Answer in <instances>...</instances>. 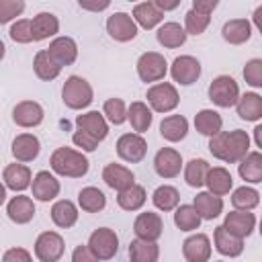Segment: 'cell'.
<instances>
[{"instance_id":"cell-1","label":"cell","mask_w":262,"mask_h":262,"mask_svg":"<svg viewBox=\"0 0 262 262\" xmlns=\"http://www.w3.org/2000/svg\"><path fill=\"white\" fill-rule=\"evenodd\" d=\"M209 151L225 164H237L250 151V135L244 129L219 131L209 139Z\"/></svg>"},{"instance_id":"cell-2","label":"cell","mask_w":262,"mask_h":262,"mask_svg":"<svg viewBox=\"0 0 262 262\" xmlns=\"http://www.w3.org/2000/svg\"><path fill=\"white\" fill-rule=\"evenodd\" d=\"M49 166L59 176H66V178H82V176L88 174L90 162H88V158L82 151L63 145V147H57L51 154Z\"/></svg>"},{"instance_id":"cell-3","label":"cell","mask_w":262,"mask_h":262,"mask_svg":"<svg viewBox=\"0 0 262 262\" xmlns=\"http://www.w3.org/2000/svg\"><path fill=\"white\" fill-rule=\"evenodd\" d=\"M61 100L68 108L82 111V108L90 106V102L94 100V90H92L90 82L84 80L82 76H70V78H66V82L61 86Z\"/></svg>"},{"instance_id":"cell-4","label":"cell","mask_w":262,"mask_h":262,"mask_svg":"<svg viewBox=\"0 0 262 262\" xmlns=\"http://www.w3.org/2000/svg\"><path fill=\"white\" fill-rule=\"evenodd\" d=\"M145 98H147V104L151 108V113H172L178 102H180V94L176 90L174 84L170 82H156L147 88L145 92Z\"/></svg>"},{"instance_id":"cell-5","label":"cell","mask_w":262,"mask_h":262,"mask_svg":"<svg viewBox=\"0 0 262 262\" xmlns=\"http://www.w3.org/2000/svg\"><path fill=\"white\" fill-rule=\"evenodd\" d=\"M209 100L219 106V108H229V106H235L237 98H239V86L237 82L231 78V76H217L213 78V82L209 84Z\"/></svg>"},{"instance_id":"cell-6","label":"cell","mask_w":262,"mask_h":262,"mask_svg":"<svg viewBox=\"0 0 262 262\" xmlns=\"http://www.w3.org/2000/svg\"><path fill=\"white\" fill-rule=\"evenodd\" d=\"M90 252L102 262V260H111L115 258V254L119 252V235L115 233V229L111 227H98L90 233L88 244Z\"/></svg>"},{"instance_id":"cell-7","label":"cell","mask_w":262,"mask_h":262,"mask_svg":"<svg viewBox=\"0 0 262 262\" xmlns=\"http://www.w3.org/2000/svg\"><path fill=\"white\" fill-rule=\"evenodd\" d=\"M33 252L39 262H57L66 252V242L57 231H43L37 235Z\"/></svg>"},{"instance_id":"cell-8","label":"cell","mask_w":262,"mask_h":262,"mask_svg":"<svg viewBox=\"0 0 262 262\" xmlns=\"http://www.w3.org/2000/svg\"><path fill=\"white\" fill-rule=\"evenodd\" d=\"M168 74V61L158 51H145L137 59V76L141 82H160Z\"/></svg>"},{"instance_id":"cell-9","label":"cell","mask_w":262,"mask_h":262,"mask_svg":"<svg viewBox=\"0 0 262 262\" xmlns=\"http://www.w3.org/2000/svg\"><path fill=\"white\" fill-rule=\"evenodd\" d=\"M115 147L117 156L127 164H139L147 154V141L139 133H123Z\"/></svg>"},{"instance_id":"cell-10","label":"cell","mask_w":262,"mask_h":262,"mask_svg":"<svg viewBox=\"0 0 262 262\" xmlns=\"http://www.w3.org/2000/svg\"><path fill=\"white\" fill-rule=\"evenodd\" d=\"M201 61L192 55H178L170 66V76L180 86H190L201 78Z\"/></svg>"},{"instance_id":"cell-11","label":"cell","mask_w":262,"mask_h":262,"mask_svg":"<svg viewBox=\"0 0 262 262\" xmlns=\"http://www.w3.org/2000/svg\"><path fill=\"white\" fill-rule=\"evenodd\" d=\"M106 33H108L111 39H115L119 43H127V41H133L137 37L139 27L131 18V14H127V12H113L106 18Z\"/></svg>"},{"instance_id":"cell-12","label":"cell","mask_w":262,"mask_h":262,"mask_svg":"<svg viewBox=\"0 0 262 262\" xmlns=\"http://www.w3.org/2000/svg\"><path fill=\"white\" fill-rule=\"evenodd\" d=\"M133 231H135L137 239L158 242L162 237V231H164V221H162L160 213H156V211H143V213H139L135 217Z\"/></svg>"},{"instance_id":"cell-13","label":"cell","mask_w":262,"mask_h":262,"mask_svg":"<svg viewBox=\"0 0 262 262\" xmlns=\"http://www.w3.org/2000/svg\"><path fill=\"white\" fill-rule=\"evenodd\" d=\"M43 119H45V111L37 100H20L12 108V121H14V125H18L23 129L39 127L43 123Z\"/></svg>"},{"instance_id":"cell-14","label":"cell","mask_w":262,"mask_h":262,"mask_svg":"<svg viewBox=\"0 0 262 262\" xmlns=\"http://www.w3.org/2000/svg\"><path fill=\"white\" fill-rule=\"evenodd\" d=\"M182 156L174 147H162L154 156V170L160 178H176L182 170Z\"/></svg>"},{"instance_id":"cell-15","label":"cell","mask_w":262,"mask_h":262,"mask_svg":"<svg viewBox=\"0 0 262 262\" xmlns=\"http://www.w3.org/2000/svg\"><path fill=\"white\" fill-rule=\"evenodd\" d=\"M223 227H225L231 235H235V237H239V239H246V237L252 235L254 229H256V215L250 213V211H235V209H233V211H229V213L225 215Z\"/></svg>"},{"instance_id":"cell-16","label":"cell","mask_w":262,"mask_h":262,"mask_svg":"<svg viewBox=\"0 0 262 262\" xmlns=\"http://www.w3.org/2000/svg\"><path fill=\"white\" fill-rule=\"evenodd\" d=\"M31 190H33V199H37L41 203H49L59 194L61 186H59V180L49 170H41L33 176Z\"/></svg>"},{"instance_id":"cell-17","label":"cell","mask_w":262,"mask_h":262,"mask_svg":"<svg viewBox=\"0 0 262 262\" xmlns=\"http://www.w3.org/2000/svg\"><path fill=\"white\" fill-rule=\"evenodd\" d=\"M76 127H78V131L94 137L98 143L102 139H106V135H108V123L102 117V113H98V111H88V113L78 115L76 117Z\"/></svg>"},{"instance_id":"cell-18","label":"cell","mask_w":262,"mask_h":262,"mask_svg":"<svg viewBox=\"0 0 262 262\" xmlns=\"http://www.w3.org/2000/svg\"><path fill=\"white\" fill-rule=\"evenodd\" d=\"M182 256L186 262H209L211 239L207 233H192L182 242Z\"/></svg>"},{"instance_id":"cell-19","label":"cell","mask_w":262,"mask_h":262,"mask_svg":"<svg viewBox=\"0 0 262 262\" xmlns=\"http://www.w3.org/2000/svg\"><path fill=\"white\" fill-rule=\"evenodd\" d=\"M45 51L49 53V57H51L59 68L72 66V63L76 61V57H78V45H76V41H74L72 37H68V35L55 37V39L49 43V47H47Z\"/></svg>"},{"instance_id":"cell-20","label":"cell","mask_w":262,"mask_h":262,"mask_svg":"<svg viewBox=\"0 0 262 262\" xmlns=\"http://www.w3.org/2000/svg\"><path fill=\"white\" fill-rule=\"evenodd\" d=\"M12 156L16 162L20 164H27V162H33L39 151H41V141L37 135L33 133H18L14 139H12V147H10Z\"/></svg>"},{"instance_id":"cell-21","label":"cell","mask_w":262,"mask_h":262,"mask_svg":"<svg viewBox=\"0 0 262 262\" xmlns=\"http://www.w3.org/2000/svg\"><path fill=\"white\" fill-rule=\"evenodd\" d=\"M102 180H104V184L108 188L121 192V190H125V188H129V186L135 184V174L127 166L111 162V164H106L102 168Z\"/></svg>"},{"instance_id":"cell-22","label":"cell","mask_w":262,"mask_h":262,"mask_svg":"<svg viewBox=\"0 0 262 262\" xmlns=\"http://www.w3.org/2000/svg\"><path fill=\"white\" fill-rule=\"evenodd\" d=\"M31 180H33V172H31V168L29 166H25V164H8L6 168H4V172H2V182H4V186L6 188H10V190H14V192H23V190H27L29 186H31Z\"/></svg>"},{"instance_id":"cell-23","label":"cell","mask_w":262,"mask_h":262,"mask_svg":"<svg viewBox=\"0 0 262 262\" xmlns=\"http://www.w3.org/2000/svg\"><path fill=\"white\" fill-rule=\"evenodd\" d=\"M35 213H37V209H35V203L31 196L16 194L6 203V215L16 225H27L29 221H33Z\"/></svg>"},{"instance_id":"cell-24","label":"cell","mask_w":262,"mask_h":262,"mask_svg":"<svg viewBox=\"0 0 262 262\" xmlns=\"http://www.w3.org/2000/svg\"><path fill=\"white\" fill-rule=\"evenodd\" d=\"M131 18L135 20L137 27L141 29H156L162 20H164V12L156 6L154 0H145V2H139L133 6V12H131Z\"/></svg>"},{"instance_id":"cell-25","label":"cell","mask_w":262,"mask_h":262,"mask_svg":"<svg viewBox=\"0 0 262 262\" xmlns=\"http://www.w3.org/2000/svg\"><path fill=\"white\" fill-rule=\"evenodd\" d=\"M237 117L248 123H258L262 119V96L258 92H244L235 102Z\"/></svg>"},{"instance_id":"cell-26","label":"cell","mask_w":262,"mask_h":262,"mask_svg":"<svg viewBox=\"0 0 262 262\" xmlns=\"http://www.w3.org/2000/svg\"><path fill=\"white\" fill-rule=\"evenodd\" d=\"M205 186H207V192L215 194V196H223V194H229V190L233 188V178H231V172L223 166H213L209 168L207 172V178H205Z\"/></svg>"},{"instance_id":"cell-27","label":"cell","mask_w":262,"mask_h":262,"mask_svg":"<svg viewBox=\"0 0 262 262\" xmlns=\"http://www.w3.org/2000/svg\"><path fill=\"white\" fill-rule=\"evenodd\" d=\"M192 207H194V211L199 213L201 219L213 221L223 213V199L215 196L207 190H201V192H196V196L192 201Z\"/></svg>"},{"instance_id":"cell-28","label":"cell","mask_w":262,"mask_h":262,"mask_svg":"<svg viewBox=\"0 0 262 262\" xmlns=\"http://www.w3.org/2000/svg\"><path fill=\"white\" fill-rule=\"evenodd\" d=\"M213 246H215V250L221 256H227V258H237L244 252V239L231 235L223 225L215 227V231H213Z\"/></svg>"},{"instance_id":"cell-29","label":"cell","mask_w":262,"mask_h":262,"mask_svg":"<svg viewBox=\"0 0 262 262\" xmlns=\"http://www.w3.org/2000/svg\"><path fill=\"white\" fill-rule=\"evenodd\" d=\"M33 41H45L59 33V18L53 12H37L31 18Z\"/></svg>"},{"instance_id":"cell-30","label":"cell","mask_w":262,"mask_h":262,"mask_svg":"<svg viewBox=\"0 0 262 262\" xmlns=\"http://www.w3.org/2000/svg\"><path fill=\"white\" fill-rule=\"evenodd\" d=\"M237 172L239 178L246 180L248 184H258L262 182V151H248L239 162H237Z\"/></svg>"},{"instance_id":"cell-31","label":"cell","mask_w":262,"mask_h":262,"mask_svg":"<svg viewBox=\"0 0 262 262\" xmlns=\"http://www.w3.org/2000/svg\"><path fill=\"white\" fill-rule=\"evenodd\" d=\"M221 37L229 43V45H242L248 43L252 37V23L248 18H231L223 25L221 29Z\"/></svg>"},{"instance_id":"cell-32","label":"cell","mask_w":262,"mask_h":262,"mask_svg":"<svg viewBox=\"0 0 262 262\" xmlns=\"http://www.w3.org/2000/svg\"><path fill=\"white\" fill-rule=\"evenodd\" d=\"M127 121L131 123V129L133 133H145L149 127H151V121H154V113L151 108L141 102V100H135L127 106Z\"/></svg>"},{"instance_id":"cell-33","label":"cell","mask_w":262,"mask_h":262,"mask_svg":"<svg viewBox=\"0 0 262 262\" xmlns=\"http://www.w3.org/2000/svg\"><path fill=\"white\" fill-rule=\"evenodd\" d=\"M186 133H188V121L182 115H168L160 123V135L170 143L182 141Z\"/></svg>"},{"instance_id":"cell-34","label":"cell","mask_w":262,"mask_h":262,"mask_svg":"<svg viewBox=\"0 0 262 262\" xmlns=\"http://www.w3.org/2000/svg\"><path fill=\"white\" fill-rule=\"evenodd\" d=\"M186 37H188V35L184 33V29H182L178 23H174V20L162 23L160 29H158V33H156L158 43H160L162 47H166V49L182 47V45L186 43Z\"/></svg>"},{"instance_id":"cell-35","label":"cell","mask_w":262,"mask_h":262,"mask_svg":"<svg viewBox=\"0 0 262 262\" xmlns=\"http://www.w3.org/2000/svg\"><path fill=\"white\" fill-rule=\"evenodd\" d=\"M78 215H80L78 213V207L72 201H68V199H59L51 207V221L57 227H61V229L74 227L76 221H78Z\"/></svg>"},{"instance_id":"cell-36","label":"cell","mask_w":262,"mask_h":262,"mask_svg":"<svg viewBox=\"0 0 262 262\" xmlns=\"http://www.w3.org/2000/svg\"><path fill=\"white\" fill-rule=\"evenodd\" d=\"M221 127H223V119H221V115L217 113V111H213V108H201L196 115H194V129L201 133V135H205V137H213V135H217L219 131H221Z\"/></svg>"},{"instance_id":"cell-37","label":"cell","mask_w":262,"mask_h":262,"mask_svg":"<svg viewBox=\"0 0 262 262\" xmlns=\"http://www.w3.org/2000/svg\"><path fill=\"white\" fill-rule=\"evenodd\" d=\"M160 258V246L156 242L145 239H133L129 244V262H158Z\"/></svg>"},{"instance_id":"cell-38","label":"cell","mask_w":262,"mask_h":262,"mask_svg":"<svg viewBox=\"0 0 262 262\" xmlns=\"http://www.w3.org/2000/svg\"><path fill=\"white\" fill-rule=\"evenodd\" d=\"M147 201V192L141 184H133L117 194V205L123 211H139Z\"/></svg>"},{"instance_id":"cell-39","label":"cell","mask_w":262,"mask_h":262,"mask_svg":"<svg viewBox=\"0 0 262 262\" xmlns=\"http://www.w3.org/2000/svg\"><path fill=\"white\" fill-rule=\"evenodd\" d=\"M78 205L86 213H100L106 207V196L96 186H84L78 192Z\"/></svg>"},{"instance_id":"cell-40","label":"cell","mask_w":262,"mask_h":262,"mask_svg":"<svg viewBox=\"0 0 262 262\" xmlns=\"http://www.w3.org/2000/svg\"><path fill=\"white\" fill-rule=\"evenodd\" d=\"M33 70H35V76L39 80H45V82L55 80L59 76V72H61V68L49 57V53L45 49H39L35 53V57H33Z\"/></svg>"},{"instance_id":"cell-41","label":"cell","mask_w":262,"mask_h":262,"mask_svg":"<svg viewBox=\"0 0 262 262\" xmlns=\"http://www.w3.org/2000/svg\"><path fill=\"white\" fill-rule=\"evenodd\" d=\"M151 201L156 205V209L168 213V211H174L178 205H180V192L178 188H174L172 184H162L154 190L151 194Z\"/></svg>"},{"instance_id":"cell-42","label":"cell","mask_w":262,"mask_h":262,"mask_svg":"<svg viewBox=\"0 0 262 262\" xmlns=\"http://www.w3.org/2000/svg\"><path fill=\"white\" fill-rule=\"evenodd\" d=\"M209 162L203 160V158H192L186 166H184V180L188 186L192 188H201L205 186V178H207V172H209Z\"/></svg>"},{"instance_id":"cell-43","label":"cell","mask_w":262,"mask_h":262,"mask_svg":"<svg viewBox=\"0 0 262 262\" xmlns=\"http://www.w3.org/2000/svg\"><path fill=\"white\" fill-rule=\"evenodd\" d=\"M231 205L235 211H252L260 205V192L252 186H239L231 192Z\"/></svg>"},{"instance_id":"cell-44","label":"cell","mask_w":262,"mask_h":262,"mask_svg":"<svg viewBox=\"0 0 262 262\" xmlns=\"http://www.w3.org/2000/svg\"><path fill=\"white\" fill-rule=\"evenodd\" d=\"M201 221L203 219L199 217V213L194 211L192 205H178L174 209V225L180 231H194V229H199Z\"/></svg>"},{"instance_id":"cell-45","label":"cell","mask_w":262,"mask_h":262,"mask_svg":"<svg viewBox=\"0 0 262 262\" xmlns=\"http://www.w3.org/2000/svg\"><path fill=\"white\" fill-rule=\"evenodd\" d=\"M102 117L108 123H113V125H123L127 121V106H125V102L121 98H117V96L104 100V104H102Z\"/></svg>"},{"instance_id":"cell-46","label":"cell","mask_w":262,"mask_h":262,"mask_svg":"<svg viewBox=\"0 0 262 262\" xmlns=\"http://www.w3.org/2000/svg\"><path fill=\"white\" fill-rule=\"evenodd\" d=\"M209 23H211V16H207V14H201V12H196V10H188L186 14H184V33L186 35H203L205 31H207V27H209Z\"/></svg>"},{"instance_id":"cell-47","label":"cell","mask_w":262,"mask_h":262,"mask_svg":"<svg viewBox=\"0 0 262 262\" xmlns=\"http://www.w3.org/2000/svg\"><path fill=\"white\" fill-rule=\"evenodd\" d=\"M10 39L14 43H31L33 41V31H31V20L29 18H18L10 25V31H8Z\"/></svg>"},{"instance_id":"cell-48","label":"cell","mask_w":262,"mask_h":262,"mask_svg":"<svg viewBox=\"0 0 262 262\" xmlns=\"http://www.w3.org/2000/svg\"><path fill=\"white\" fill-rule=\"evenodd\" d=\"M23 0H0V25H6L25 12Z\"/></svg>"},{"instance_id":"cell-49","label":"cell","mask_w":262,"mask_h":262,"mask_svg":"<svg viewBox=\"0 0 262 262\" xmlns=\"http://www.w3.org/2000/svg\"><path fill=\"white\" fill-rule=\"evenodd\" d=\"M244 80H246V84H250L252 88H262V59H260V57H254V59L246 61Z\"/></svg>"},{"instance_id":"cell-50","label":"cell","mask_w":262,"mask_h":262,"mask_svg":"<svg viewBox=\"0 0 262 262\" xmlns=\"http://www.w3.org/2000/svg\"><path fill=\"white\" fill-rule=\"evenodd\" d=\"M72 141H74L76 147H80L82 154H84V151H94V149L98 147V141H96L94 137H90V135H86V133H82V131H78V129L74 131Z\"/></svg>"},{"instance_id":"cell-51","label":"cell","mask_w":262,"mask_h":262,"mask_svg":"<svg viewBox=\"0 0 262 262\" xmlns=\"http://www.w3.org/2000/svg\"><path fill=\"white\" fill-rule=\"evenodd\" d=\"M2 262H33V256L29 250L16 246V248H8L2 254Z\"/></svg>"},{"instance_id":"cell-52","label":"cell","mask_w":262,"mask_h":262,"mask_svg":"<svg viewBox=\"0 0 262 262\" xmlns=\"http://www.w3.org/2000/svg\"><path fill=\"white\" fill-rule=\"evenodd\" d=\"M72 262H100V260L90 252V248L86 244H80L72 252Z\"/></svg>"},{"instance_id":"cell-53","label":"cell","mask_w":262,"mask_h":262,"mask_svg":"<svg viewBox=\"0 0 262 262\" xmlns=\"http://www.w3.org/2000/svg\"><path fill=\"white\" fill-rule=\"evenodd\" d=\"M217 4H219L217 0H192V10L211 16V12L217 8Z\"/></svg>"},{"instance_id":"cell-54","label":"cell","mask_w":262,"mask_h":262,"mask_svg":"<svg viewBox=\"0 0 262 262\" xmlns=\"http://www.w3.org/2000/svg\"><path fill=\"white\" fill-rule=\"evenodd\" d=\"M78 6H80L82 10L100 12V10H106V8L111 6V2H108V0H102V2H86V0H80V2H78Z\"/></svg>"},{"instance_id":"cell-55","label":"cell","mask_w":262,"mask_h":262,"mask_svg":"<svg viewBox=\"0 0 262 262\" xmlns=\"http://www.w3.org/2000/svg\"><path fill=\"white\" fill-rule=\"evenodd\" d=\"M154 2L162 12H168V10H174L180 6V0H154Z\"/></svg>"},{"instance_id":"cell-56","label":"cell","mask_w":262,"mask_h":262,"mask_svg":"<svg viewBox=\"0 0 262 262\" xmlns=\"http://www.w3.org/2000/svg\"><path fill=\"white\" fill-rule=\"evenodd\" d=\"M254 143H256V147H262V125L254 127Z\"/></svg>"},{"instance_id":"cell-57","label":"cell","mask_w":262,"mask_h":262,"mask_svg":"<svg viewBox=\"0 0 262 262\" xmlns=\"http://www.w3.org/2000/svg\"><path fill=\"white\" fill-rule=\"evenodd\" d=\"M254 25L258 27V31H262V6L254 10Z\"/></svg>"},{"instance_id":"cell-58","label":"cell","mask_w":262,"mask_h":262,"mask_svg":"<svg viewBox=\"0 0 262 262\" xmlns=\"http://www.w3.org/2000/svg\"><path fill=\"white\" fill-rule=\"evenodd\" d=\"M6 203V186H4V182H0V205H4Z\"/></svg>"},{"instance_id":"cell-59","label":"cell","mask_w":262,"mask_h":262,"mask_svg":"<svg viewBox=\"0 0 262 262\" xmlns=\"http://www.w3.org/2000/svg\"><path fill=\"white\" fill-rule=\"evenodd\" d=\"M4 55H6V45H4V41L0 39V61L4 59Z\"/></svg>"},{"instance_id":"cell-60","label":"cell","mask_w":262,"mask_h":262,"mask_svg":"<svg viewBox=\"0 0 262 262\" xmlns=\"http://www.w3.org/2000/svg\"><path fill=\"white\" fill-rule=\"evenodd\" d=\"M217 262H223V260H217Z\"/></svg>"}]
</instances>
